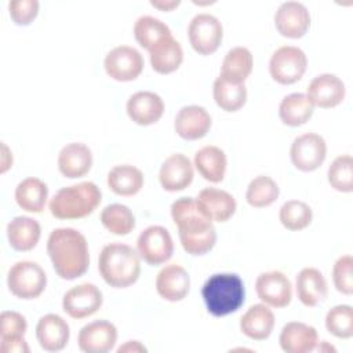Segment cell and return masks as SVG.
Instances as JSON below:
<instances>
[{
    "mask_svg": "<svg viewBox=\"0 0 353 353\" xmlns=\"http://www.w3.org/2000/svg\"><path fill=\"white\" fill-rule=\"evenodd\" d=\"M171 218L178 228L183 250L190 255H204L216 243L212 222L200 211L196 199L179 197L171 204Z\"/></svg>",
    "mask_w": 353,
    "mask_h": 353,
    "instance_id": "obj_1",
    "label": "cell"
},
{
    "mask_svg": "<svg viewBox=\"0 0 353 353\" xmlns=\"http://www.w3.org/2000/svg\"><path fill=\"white\" fill-rule=\"evenodd\" d=\"M47 254L54 270L63 280L83 276L90 265L87 239L73 228L54 229L47 240Z\"/></svg>",
    "mask_w": 353,
    "mask_h": 353,
    "instance_id": "obj_2",
    "label": "cell"
},
{
    "mask_svg": "<svg viewBox=\"0 0 353 353\" xmlns=\"http://www.w3.org/2000/svg\"><path fill=\"white\" fill-rule=\"evenodd\" d=\"M139 254L123 243L106 244L98 258V270L106 284L113 288L132 285L141 274Z\"/></svg>",
    "mask_w": 353,
    "mask_h": 353,
    "instance_id": "obj_3",
    "label": "cell"
},
{
    "mask_svg": "<svg viewBox=\"0 0 353 353\" xmlns=\"http://www.w3.org/2000/svg\"><path fill=\"white\" fill-rule=\"evenodd\" d=\"M201 296L210 314L223 317L237 312L244 303V283L236 273H215L203 284Z\"/></svg>",
    "mask_w": 353,
    "mask_h": 353,
    "instance_id": "obj_4",
    "label": "cell"
},
{
    "mask_svg": "<svg viewBox=\"0 0 353 353\" xmlns=\"http://www.w3.org/2000/svg\"><path fill=\"white\" fill-rule=\"evenodd\" d=\"M101 197V190L94 182H80L61 188L50 200L48 208L58 219H80L94 212Z\"/></svg>",
    "mask_w": 353,
    "mask_h": 353,
    "instance_id": "obj_5",
    "label": "cell"
},
{
    "mask_svg": "<svg viewBox=\"0 0 353 353\" xmlns=\"http://www.w3.org/2000/svg\"><path fill=\"white\" fill-rule=\"evenodd\" d=\"M7 285L10 292L19 299H34L46 290L47 274L39 263L19 261L8 270Z\"/></svg>",
    "mask_w": 353,
    "mask_h": 353,
    "instance_id": "obj_6",
    "label": "cell"
},
{
    "mask_svg": "<svg viewBox=\"0 0 353 353\" xmlns=\"http://www.w3.org/2000/svg\"><path fill=\"white\" fill-rule=\"evenodd\" d=\"M307 68L305 52L295 46H281L270 57L269 73L280 84H294L302 79Z\"/></svg>",
    "mask_w": 353,
    "mask_h": 353,
    "instance_id": "obj_7",
    "label": "cell"
},
{
    "mask_svg": "<svg viewBox=\"0 0 353 353\" xmlns=\"http://www.w3.org/2000/svg\"><path fill=\"white\" fill-rule=\"evenodd\" d=\"M188 37L192 48L197 54L210 55L221 46L223 28L216 17L211 14H197L189 22Z\"/></svg>",
    "mask_w": 353,
    "mask_h": 353,
    "instance_id": "obj_8",
    "label": "cell"
},
{
    "mask_svg": "<svg viewBox=\"0 0 353 353\" xmlns=\"http://www.w3.org/2000/svg\"><path fill=\"white\" fill-rule=\"evenodd\" d=\"M137 251L146 263L157 266L171 259L174 254V241L165 228L152 225L138 236Z\"/></svg>",
    "mask_w": 353,
    "mask_h": 353,
    "instance_id": "obj_9",
    "label": "cell"
},
{
    "mask_svg": "<svg viewBox=\"0 0 353 353\" xmlns=\"http://www.w3.org/2000/svg\"><path fill=\"white\" fill-rule=\"evenodd\" d=\"M327 143L316 132H306L292 141L290 157L294 167L303 172L317 170L325 160Z\"/></svg>",
    "mask_w": 353,
    "mask_h": 353,
    "instance_id": "obj_10",
    "label": "cell"
},
{
    "mask_svg": "<svg viewBox=\"0 0 353 353\" xmlns=\"http://www.w3.org/2000/svg\"><path fill=\"white\" fill-rule=\"evenodd\" d=\"M103 66L110 79L116 81H132L143 70V58L137 48L119 46L106 54Z\"/></svg>",
    "mask_w": 353,
    "mask_h": 353,
    "instance_id": "obj_11",
    "label": "cell"
},
{
    "mask_svg": "<svg viewBox=\"0 0 353 353\" xmlns=\"http://www.w3.org/2000/svg\"><path fill=\"white\" fill-rule=\"evenodd\" d=\"M103 302L101 290L92 283L72 287L62 299L63 312L72 319H84L94 314Z\"/></svg>",
    "mask_w": 353,
    "mask_h": 353,
    "instance_id": "obj_12",
    "label": "cell"
},
{
    "mask_svg": "<svg viewBox=\"0 0 353 353\" xmlns=\"http://www.w3.org/2000/svg\"><path fill=\"white\" fill-rule=\"evenodd\" d=\"M255 291L258 298L272 307H285L292 299L291 281L279 270L261 273L255 281Z\"/></svg>",
    "mask_w": 353,
    "mask_h": 353,
    "instance_id": "obj_13",
    "label": "cell"
},
{
    "mask_svg": "<svg viewBox=\"0 0 353 353\" xmlns=\"http://www.w3.org/2000/svg\"><path fill=\"white\" fill-rule=\"evenodd\" d=\"M274 25L281 36L299 39L310 26V14L302 3L285 1L279 6L274 14Z\"/></svg>",
    "mask_w": 353,
    "mask_h": 353,
    "instance_id": "obj_14",
    "label": "cell"
},
{
    "mask_svg": "<svg viewBox=\"0 0 353 353\" xmlns=\"http://www.w3.org/2000/svg\"><path fill=\"white\" fill-rule=\"evenodd\" d=\"M117 341L114 324L106 320H95L85 324L77 336L79 347L85 353H106L112 350Z\"/></svg>",
    "mask_w": 353,
    "mask_h": 353,
    "instance_id": "obj_15",
    "label": "cell"
},
{
    "mask_svg": "<svg viewBox=\"0 0 353 353\" xmlns=\"http://www.w3.org/2000/svg\"><path fill=\"white\" fill-rule=\"evenodd\" d=\"M343 81L332 73H321L316 76L307 85V98L313 106L330 109L338 106L345 98Z\"/></svg>",
    "mask_w": 353,
    "mask_h": 353,
    "instance_id": "obj_16",
    "label": "cell"
},
{
    "mask_svg": "<svg viewBox=\"0 0 353 353\" xmlns=\"http://www.w3.org/2000/svg\"><path fill=\"white\" fill-rule=\"evenodd\" d=\"M194 176L193 164L182 153L171 154L161 164L159 171V181L164 190L179 192L186 189Z\"/></svg>",
    "mask_w": 353,
    "mask_h": 353,
    "instance_id": "obj_17",
    "label": "cell"
},
{
    "mask_svg": "<svg viewBox=\"0 0 353 353\" xmlns=\"http://www.w3.org/2000/svg\"><path fill=\"white\" fill-rule=\"evenodd\" d=\"M196 203L200 211L211 222H226L236 212V200L234 197L222 189L218 188H205L199 192Z\"/></svg>",
    "mask_w": 353,
    "mask_h": 353,
    "instance_id": "obj_18",
    "label": "cell"
},
{
    "mask_svg": "<svg viewBox=\"0 0 353 353\" xmlns=\"http://www.w3.org/2000/svg\"><path fill=\"white\" fill-rule=\"evenodd\" d=\"M174 128L182 139L196 141L205 137L210 131L211 116L203 106H183L175 116Z\"/></svg>",
    "mask_w": 353,
    "mask_h": 353,
    "instance_id": "obj_19",
    "label": "cell"
},
{
    "mask_svg": "<svg viewBox=\"0 0 353 353\" xmlns=\"http://www.w3.org/2000/svg\"><path fill=\"white\" fill-rule=\"evenodd\" d=\"M164 113V102L152 91H138L127 101V114L138 125H152Z\"/></svg>",
    "mask_w": 353,
    "mask_h": 353,
    "instance_id": "obj_20",
    "label": "cell"
},
{
    "mask_svg": "<svg viewBox=\"0 0 353 353\" xmlns=\"http://www.w3.org/2000/svg\"><path fill=\"white\" fill-rule=\"evenodd\" d=\"M190 288V277L188 272L176 263L165 265L156 277L157 294L170 302L182 301Z\"/></svg>",
    "mask_w": 353,
    "mask_h": 353,
    "instance_id": "obj_21",
    "label": "cell"
},
{
    "mask_svg": "<svg viewBox=\"0 0 353 353\" xmlns=\"http://www.w3.org/2000/svg\"><path fill=\"white\" fill-rule=\"evenodd\" d=\"M70 330L68 323L58 314L48 313L37 321L36 338L46 352H59L69 341Z\"/></svg>",
    "mask_w": 353,
    "mask_h": 353,
    "instance_id": "obj_22",
    "label": "cell"
},
{
    "mask_svg": "<svg viewBox=\"0 0 353 353\" xmlns=\"http://www.w3.org/2000/svg\"><path fill=\"white\" fill-rule=\"evenodd\" d=\"M92 165L91 149L81 142L65 145L58 154V170L65 178H81Z\"/></svg>",
    "mask_w": 353,
    "mask_h": 353,
    "instance_id": "obj_23",
    "label": "cell"
},
{
    "mask_svg": "<svg viewBox=\"0 0 353 353\" xmlns=\"http://www.w3.org/2000/svg\"><path fill=\"white\" fill-rule=\"evenodd\" d=\"M279 342L285 353H307L316 349L319 336L314 327L301 321H290L283 327Z\"/></svg>",
    "mask_w": 353,
    "mask_h": 353,
    "instance_id": "obj_24",
    "label": "cell"
},
{
    "mask_svg": "<svg viewBox=\"0 0 353 353\" xmlns=\"http://www.w3.org/2000/svg\"><path fill=\"white\" fill-rule=\"evenodd\" d=\"M298 299L307 307L317 306L328 295L327 280L316 268H303L295 280Z\"/></svg>",
    "mask_w": 353,
    "mask_h": 353,
    "instance_id": "obj_25",
    "label": "cell"
},
{
    "mask_svg": "<svg viewBox=\"0 0 353 353\" xmlns=\"http://www.w3.org/2000/svg\"><path fill=\"white\" fill-rule=\"evenodd\" d=\"M274 327V314L265 303H256L247 309L240 319L241 332L254 341H263L270 336Z\"/></svg>",
    "mask_w": 353,
    "mask_h": 353,
    "instance_id": "obj_26",
    "label": "cell"
},
{
    "mask_svg": "<svg viewBox=\"0 0 353 353\" xmlns=\"http://www.w3.org/2000/svg\"><path fill=\"white\" fill-rule=\"evenodd\" d=\"M41 236L40 223L30 216H15L7 225V239L15 251L33 250Z\"/></svg>",
    "mask_w": 353,
    "mask_h": 353,
    "instance_id": "obj_27",
    "label": "cell"
},
{
    "mask_svg": "<svg viewBox=\"0 0 353 353\" xmlns=\"http://www.w3.org/2000/svg\"><path fill=\"white\" fill-rule=\"evenodd\" d=\"M226 165V154L218 146H204L194 154V167L199 171V174L208 182H221L225 176Z\"/></svg>",
    "mask_w": 353,
    "mask_h": 353,
    "instance_id": "obj_28",
    "label": "cell"
},
{
    "mask_svg": "<svg viewBox=\"0 0 353 353\" xmlns=\"http://www.w3.org/2000/svg\"><path fill=\"white\" fill-rule=\"evenodd\" d=\"M48 199L47 185L34 176H28L22 179L15 188V201L17 204L28 211L40 214Z\"/></svg>",
    "mask_w": 353,
    "mask_h": 353,
    "instance_id": "obj_29",
    "label": "cell"
},
{
    "mask_svg": "<svg viewBox=\"0 0 353 353\" xmlns=\"http://www.w3.org/2000/svg\"><path fill=\"white\" fill-rule=\"evenodd\" d=\"M313 110L314 106L306 94L292 92L281 99L279 106V116L285 125L299 127L309 121Z\"/></svg>",
    "mask_w": 353,
    "mask_h": 353,
    "instance_id": "obj_30",
    "label": "cell"
},
{
    "mask_svg": "<svg viewBox=\"0 0 353 353\" xmlns=\"http://www.w3.org/2000/svg\"><path fill=\"white\" fill-rule=\"evenodd\" d=\"M108 186L119 196H134L143 186V174L130 164L114 165L108 174Z\"/></svg>",
    "mask_w": 353,
    "mask_h": 353,
    "instance_id": "obj_31",
    "label": "cell"
},
{
    "mask_svg": "<svg viewBox=\"0 0 353 353\" xmlns=\"http://www.w3.org/2000/svg\"><path fill=\"white\" fill-rule=\"evenodd\" d=\"M150 65L154 72L160 74H168L175 72L183 61V50L181 44L174 39H165L149 51Z\"/></svg>",
    "mask_w": 353,
    "mask_h": 353,
    "instance_id": "obj_32",
    "label": "cell"
},
{
    "mask_svg": "<svg viewBox=\"0 0 353 353\" xmlns=\"http://www.w3.org/2000/svg\"><path fill=\"white\" fill-rule=\"evenodd\" d=\"M134 37L141 47L150 51L165 39L172 37V33L170 28L159 18L142 15L134 23Z\"/></svg>",
    "mask_w": 353,
    "mask_h": 353,
    "instance_id": "obj_33",
    "label": "cell"
},
{
    "mask_svg": "<svg viewBox=\"0 0 353 353\" xmlns=\"http://www.w3.org/2000/svg\"><path fill=\"white\" fill-rule=\"evenodd\" d=\"M252 54L247 47H233L222 61L221 76L232 83H244L252 72Z\"/></svg>",
    "mask_w": 353,
    "mask_h": 353,
    "instance_id": "obj_34",
    "label": "cell"
},
{
    "mask_svg": "<svg viewBox=\"0 0 353 353\" xmlns=\"http://www.w3.org/2000/svg\"><path fill=\"white\" fill-rule=\"evenodd\" d=\"M215 103L225 112H237L247 101V88L244 83H232L222 76L216 77L212 87Z\"/></svg>",
    "mask_w": 353,
    "mask_h": 353,
    "instance_id": "obj_35",
    "label": "cell"
},
{
    "mask_svg": "<svg viewBox=\"0 0 353 353\" xmlns=\"http://www.w3.org/2000/svg\"><path fill=\"white\" fill-rule=\"evenodd\" d=\"M101 222L106 230L116 236H125L135 228V216L124 204L106 205L101 212Z\"/></svg>",
    "mask_w": 353,
    "mask_h": 353,
    "instance_id": "obj_36",
    "label": "cell"
},
{
    "mask_svg": "<svg viewBox=\"0 0 353 353\" xmlns=\"http://www.w3.org/2000/svg\"><path fill=\"white\" fill-rule=\"evenodd\" d=\"M277 183L268 175L255 176L247 188L245 200L254 208H263L273 204L279 197Z\"/></svg>",
    "mask_w": 353,
    "mask_h": 353,
    "instance_id": "obj_37",
    "label": "cell"
},
{
    "mask_svg": "<svg viewBox=\"0 0 353 353\" xmlns=\"http://www.w3.org/2000/svg\"><path fill=\"white\" fill-rule=\"evenodd\" d=\"M279 219L285 229L298 232L312 223L313 211L305 201L288 200L280 207Z\"/></svg>",
    "mask_w": 353,
    "mask_h": 353,
    "instance_id": "obj_38",
    "label": "cell"
},
{
    "mask_svg": "<svg viewBox=\"0 0 353 353\" xmlns=\"http://www.w3.org/2000/svg\"><path fill=\"white\" fill-rule=\"evenodd\" d=\"M328 182L338 192L350 193L353 190V159L350 154L338 156L328 168Z\"/></svg>",
    "mask_w": 353,
    "mask_h": 353,
    "instance_id": "obj_39",
    "label": "cell"
},
{
    "mask_svg": "<svg viewBox=\"0 0 353 353\" xmlns=\"http://www.w3.org/2000/svg\"><path fill=\"white\" fill-rule=\"evenodd\" d=\"M325 328L336 338L347 339L353 335V309L350 305H336L325 316Z\"/></svg>",
    "mask_w": 353,
    "mask_h": 353,
    "instance_id": "obj_40",
    "label": "cell"
},
{
    "mask_svg": "<svg viewBox=\"0 0 353 353\" xmlns=\"http://www.w3.org/2000/svg\"><path fill=\"white\" fill-rule=\"evenodd\" d=\"M332 280L335 288L345 294H353V258L352 255H342L336 259L332 268Z\"/></svg>",
    "mask_w": 353,
    "mask_h": 353,
    "instance_id": "obj_41",
    "label": "cell"
},
{
    "mask_svg": "<svg viewBox=\"0 0 353 353\" xmlns=\"http://www.w3.org/2000/svg\"><path fill=\"white\" fill-rule=\"evenodd\" d=\"M28 330L26 319L12 310H4L0 314V339L23 336Z\"/></svg>",
    "mask_w": 353,
    "mask_h": 353,
    "instance_id": "obj_42",
    "label": "cell"
},
{
    "mask_svg": "<svg viewBox=\"0 0 353 353\" xmlns=\"http://www.w3.org/2000/svg\"><path fill=\"white\" fill-rule=\"evenodd\" d=\"M11 19L21 26L29 25L39 14L37 0H12L8 3Z\"/></svg>",
    "mask_w": 353,
    "mask_h": 353,
    "instance_id": "obj_43",
    "label": "cell"
},
{
    "mask_svg": "<svg viewBox=\"0 0 353 353\" xmlns=\"http://www.w3.org/2000/svg\"><path fill=\"white\" fill-rule=\"evenodd\" d=\"M0 350L3 353H28L29 346L23 336L17 338H8V339H0Z\"/></svg>",
    "mask_w": 353,
    "mask_h": 353,
    "instance_id": "obj_44",
    "label": "cell"
},
{
    "mask_svg": "<svg viewBox=\"0 0 353 353\" xmlns=\"http://www.w3.org/2000/svg\"><path fill=\"white\" fill-rule=\"evenodd\" d=\"M139 353V352H148V349L138 341H127L124 345H121L117 349V353Z\"/></svg>",
    "mask_w": 353,
    "mask_h": 353,
    "instance_id": "obj_45",
    "label": "cell"
},
{
    "mask_svg": "<svg viewBox=\"0 0 353 353\" xmlns=\"http://www.w3.org/2000/svg\"><path fill=\"white\" fill-rule=\"evenodd\" d=\"M150 4L154 8H159L161 11H172L181 4V1L179 0H150Z\"/></svg>",
    "mask_w": 353,
    "mask_h": 353,
    "instance_id": "obj_46",
    "label": "cell"
}]
</instances>
